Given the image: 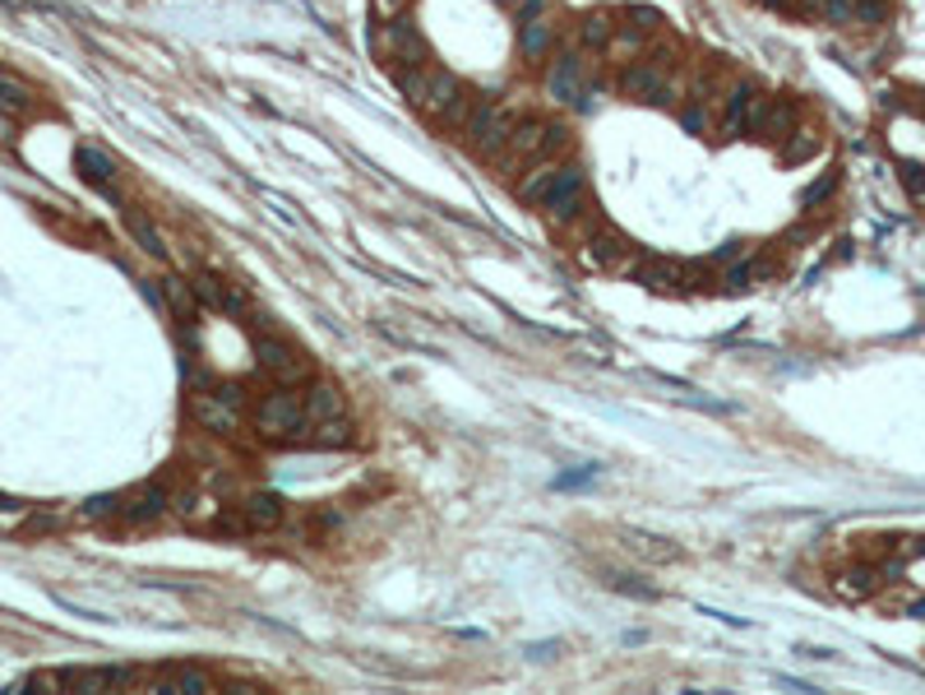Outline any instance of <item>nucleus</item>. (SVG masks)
<instances>
[{
	"label": "nucleus",
	"instance_id": "f257e3e1",
	"mask_svg": "<svg viewBox=\"0 0 925 695\" xmlns=\"http://www.w3.org/2000/svg\"><path fill=\"white\" fill-rule=\"evenodd\" d=\"M620 98H629V103H653V107L672 111V107H680L685 89H680L676 66H666V61H657V56L648 51L643 61H629L620 70Z\"/></svg>",
	"mask_w": 925,
	"mask_h": 695
},
{
	"label": "nucleus",
	"instance_id": "f03ea898",
	"mask_svg": "<svg viewBox=\"0 0 925 695\" xmlns=\"http://www.w3.org/2000/svg\"><path fill=\"white\" fill-rule=\"evenodd\" d=\"M393 80H399V89L407 93L412 107L426 111V116H436V121L463 98V84H459L449 70H440V66H422V61H417V66L393 70Z\"/></svg>",
	"mask_w": 925,
	"mask_h": 695
},
{
	"label": "nucleus",
	"instance_id": "7ed1b4c3",
	"mask_svg": "<svg viewBox=\"0 0 925 695\" xmlns=\"http://www.w3.org/2000/svg\"><path fill=\"white\" fill-rule=\"evenodd\" d=\"M254 417V432H260L264 440H273V446H310V422H306V403L297 394H264L260 403L250 409Z\"/></svg>",
	"mask_w": 925,
	"mask_h": 695
},
{
	"label": "nucleus",
	"instance_id": "20e7f679",
	"mask_svg": "<svg viewBox=\"0 0 925 695\" xmlns=\"http://www.w3.org/2000/svg\"><path fill=\"white\" fill-rule=\"evenodd\" d=\"M514 116H509L505 107H496V103H477L472 107V116L463 121V130H459V140L477 153L482 163H490V158H500L505 153V144H509V134H514Z\"/></svg>",
	"mask_w": 925,
	"mask_h": 695
},
{
	"label": "nucleus",
	"instance_id": "39448f33",
	"mask_svg": "<svg viewBox=\"0 0 925 695\" xmlns=\"http://www.w3.org/2000/svg\"><path fill=\"white\" fill-rule=\"evenodd\" d=\"M241 409H246L241 385H213V390H200L190 399L194 422H200L209 436H223V440L241 432Z\"/></svg>",
	"mask_w": 925,
	"mask_h": 695
},
{
	"label": "nucleus",
	"instance_id": "423d86ee",
	"mask_svg": "<svg viewBox=\"0 0 925 695\" xmlns=\"http://www.w3.org/2000/svg\"><path fill=\"white\" fill-rule=\"evenodd\" d=\"M376 51H380V61H389V70H403V66H417L422 56H426V43H422V33L417 24H407V19H380V28H376Z\"/></svg>",
	"mask_w": 925,
	"mask_h": 695
},
{
	"label": "nucleus",
	"instance_id": "0eeeda50",
	"mask_svg": "<svg viewBox=\"0 0 925 695\" xmlns=\"http://www.w3.org/2000/svg\"><path fill=\"white\" fill-rule=\"evenodd\" d=\"M588 80H593V66H588L583 56L565 51V56H556V61H550V70H546V98L560 103V107H565V103H569V107H583Z\"/></svg>",
	"mask_w": 925,
	"mask_h": 695
},
{
	"label": "nucleus",
	"instance_id": "6e6552de",
	"mask_svg": "<svg viewBox=\"0 0 925 695\" xmlns=\"http://www.w3.org/2000/svg\"><path fill=\"white\" fill-rule=\"evenodd\" d=\"M579 260H583L588 269H602V274H625L629 260H635V246H629L616 227L602 223L593 237L579 242Z\"/></svg>",
	"mask_w": 925,
	"mask_h": 695
},
{
	"label": "nucleus",
	"instance_id": "1a4fd4ad",
	"mask_svg": "<svg viewBox=\"0 0 925 695\" xmlns=\"http://www.w3.org/2000/svg\"><path fill=\"white\" fill-rule=\"evenodd\" d=\"M254 362H260V372L273 376L278 385H301L310 376V357L297 353V348L283 343V339H260V343H254Z\"/></svg>",
	"mask_w": 925,
	"mask_h": 695
},
{
	"label": "nucleus",
	"instance_id": "9d476101",
	"mask_svg": "<svg viewBox=\"0 0 925 695\" xmlns=\"http://www.w3.org/2000/svg\"><path fill=\"white\" fill-rule=\"evenodd\" d=\"M625 274L643 287H653V293H680V287H690V264L657 260V256H635Z\"/></svg>",
	"mask_w": 925,
	"mask_h": 695
},
{
	"label": "nucleus",
	"instance_id": "9b49d317",
	"mask_svg": "<svg viewBox=\"0 0 925 695\" xmlns=\"http://www.w3.org/2000/svg\"><path fill=\"white\" fill-rule=\"evenodd\" d=\"M542 140H546V121H519V126H514V134H509L505 153H500L505 177H514V172L542 163Z\"/></svg>",
	"mask_w": 925,
	"mask_h": 695
},
{
	"label": "nucleus",
	"instance_id": "f8f14e48",
	"mask_svg": "<svg viewBox=\"0 0 925 695\" xmlns=\"http://www.w3.org/2000/svg\"><path fill=\"white\" fill-rule=\"evenodd\" d=\"M755 84L736 80L726 89L722 98V121H718V140H740V134H750V107H755Z\"/></svg>",
	"mask_w": 925,
	"mask_h": 695
},
{
	"label": "nucleus",
	"instance_id": "ddd939ff",
	"mask_svg": "<svg viewBox=\"0 0 925 695\" xmlns=\"http://www.w3.org/2000/svg\"><path fill=\"white\" fill-rule=\"evenodd\" d=\"M194 287V297H200L204 306H213V311H223V316H246L250 311V302L241 287H232L227 279H213V274H200L190 283Z\"/></svg>",
	"mask_w": 925,
	"mask_h": 695
},
{
	"label": "nucleus",
	"instance_id": "4468645a",
	"mask_svg": "<svg viewBox=\"0 0 925 695\" xmlns=\"http://www.w3.org/2000/svg\"><path fill=\"white\" fill-rule=\"evenodd\" d=\"M796 121H801V107H796L792 98H773V103H769V111H763V121L755 126V140L778 149V144L786 140V134L796 130Z\"/></svg>",
	"mask_w": 925,
	"mask_h": 695
},
{
	"label": "nucleus",
	"instance_id": "2eb2a0df",
	"mask_svg": "<svg viewBox=\"0 0 925 695\" xmlns=\"http://www.w3.org/2000/svg\"><path fill=\"white\" fill-rule=\"evenodd\" d=\"M163 510H167V492L157 487V482L121 496V519H126V525H153V519H163Z\"/></svg>",
	"mask_w": 925,
	"mask_h": 695
},
{
	"label": "nucleus",
	"instance_id": "dca6fc26",
	"mask_svg": "<svg viewBox=\"0 0 925 695\" xmlns=\"http://www.w3.org/2000/svg\"><path fill=\"white\" fill-rule=\"evenodd\" d=\"M823 144H829V134L815 130V126H801V130H792V134H786V140L778 144V163H782V167H801V163L819 158Z\"/></svg>",
	"mask_w": 925,
	"mask_h": 695
},
{
	"label": "nucleus",
	"instance_id": "f3484780",
	"mask_svg": "<svg viewBox=\"0 0 925 695\" xmlns=\"http://www.w3.org/2000/svg\"><path fill=\"white\" fill-rule=\"evenodd\" d=\"M574 33H579V47L588 56H602L606 47H612V37H616V19H612V10H588Z\"/></svg>",
	"mask_w": 925,
	"mask_h": 695
},
{
	"label": "nucleus",
	"instance_id": "a211bd4d",
	"mask_svg": "<svg viewBox=\"0 0 925 695\" xmlns=\"http://www.w3.org/2000/svg\"><path fill=\"white\" fill-rule=\"evenodd\" d=\"M550 47H556V24H550V19H542V14L519 19V56L523 61H542Z\"/></svg>",
	"mask_w": 925,
	"mask_h": 695
},
{
	"label": "nucleus",
	"instance_id": "6ab92c4d",
	"mask_svg": "<svg viewBox=\"0 0 925 695\" xmlns=\"http://www.w3.org/2000/svg\"><path fill=\"white\" fill-rule=\"evenodd\" d=\"M556 172H560V163H533L519 177V186H514V196L523 200V204H533V209H542L546 204V196H550V186H556Z\"/></svg>",
	"mask_w": 925,
	"mask_h": 695
},
{
	"label": "nucleus",
	"instance_id": "aec40b11",
	"mask_svg": "<svg viewBox=\"0 0 925 695\" xmlns=\"http://www.w3.org/2000/svg\"><path fill=\"white\" fill-rule=\"evenodd\" d=\"M241 515H246L250 533H269V529H278V525H283V500H278V496H269V492H254V496H246Z\"/></svg>",
	"mask_w": 925,
	"mask_h": 695
},
{
	"label": "nucleus",
	"instance_id": "412c9836",
	"mask_svg": "<svg viewBox=\"0 0 925 695\" xmlns=\"http://www.w3.org/2000/svg\"><path fill=\"white\" fill-rule=\"evenodd\" d=\"M74 167L84 172V181L97 186V190H111V181H116L111 158H107L103 149H93V144H79V149H74Z\"/></svg>",
	"mask_w": 925,
	"mask_h": 695
},
{
	"label": "nucleus",
	"instance_id": "4be33fe9",
	"mask_svg": "<svg viewBox=\"0 0 925 695\" xmlns=\"http://www.w3.org/2000/svg\"><path fill=\"white\" fill-rule=\"evenodd\" d=\"M176 515H181L186 525H194V529H213V525H218V515H223V506L213 496L181 492V496H176Z\"/></svg>",
	"mask_w": 925,
	"mask_h": 695
},
{
	"label": "nucleus",
	"instance_id": "5701e85b",
	"mask_svg": "<svg viewBox=\"0 0 925 695\" xmlns=\"http://www.w3.org/2000/svg\"><path fill=\"white\" fill-rule=\"evenodd\" d=\"M310 446L315 450H343L352 446V422L343 417H329V422H310Z\"/></svg>",
	"mask_w": 925,
	"mask_h": 695
},
{
	"label": "nucleus",
	"instance_id": "b1692460",
	"mask_svg": "<svg viewBox=\"0 0 925 695\" xmlns=\"http://www.w3.org/2000/svg\"><path fill=\"white\" fill-rule=\"evenodd\" d=\"M676 116H680L685 134H699V140L713 134V103H708V98H690V93H685V103L676 107Z\"/></svg>",
	"mask_w": 925,
	"mask_h": 695
},
{
	"label": "nucleus",
	"instance_id": "393cba45",
	"mask_svg": "<svg viewBox=\"0 0 925 695\" xmlns=\"http://www.w3.org/2000/svg\"><path fill=\"white\" fill-rule=\"evenodd\" d=\"M306 403V422H329V417H343V394L333 385H315V390L301 399Z\"/></svg>",
	"mask_w": 925,
	"mask_h": 695
},
{
	"label": "nucleus",
	"instance_id": "a878e982",
	"mask_svg": "<svg viewBox=\"0 0 925 695\" xmlns=\"http://www.w3.org/2000/svg\"><path fill=\"white\" fill-rule=\"evenodd\" d=\"M763 274H769V264L763 260H750V250H745V256L726 269V293H745V287H755Z\"/></svg>",
	"mask_w": 925,
	"mask_h": 695
},
{
	"label": "nucleus",
	"instance_id": "bb28decb",
	"mask_svg": "<svg viewBox=\"0 0 925 695\" xmlns=\"http://www.w3.org/2000/svg\"><path fill=\"white\" fill-rule=\"evenodd\" d=\"M126 223H130V232H134V242H140L149 256H167V246H163V232H157L140 209H126Z\"/></svg>",
	"mask_w": 925,
	"mask_h": 695
},
{
	"label": "nucleus",
	"instance_id": "cd10ccee",
	"mask_svg": "<svg viewBox=\"0 0 925 695\" xmlns=\"http://www.w3.org/2000/svg\"><path fill=\"white\" fill-rule=\"evenodd\" d=\"M28 107H33V98H28L24 84L0 80V111H5V116H28Z\"/></svg>",
	"mask_w": 925,
	"mask_h": 695
},
{
	"label": "nucleus",
	"instance_id": "c85d7f7f",
	"mask_svg": "<svg viewBox=\"0 0 925 695\" xmlns=\"http://www.w3.org/2000/svg\"><path fill=\"white\" fill-rule=\"evenodd\" d=\"M833 190H838V177L829 172V177H819V181H810V186L801 190V209H805V214H815L819 204H829V200H833Z\"/></svg>",
	"mask_w": 925,
	"mask_h": 695
},
{
	"label": "nucleus",
	"instance_id": "c756f323",
	"mask_svg": "<svg viewBox=\"0 0 925 695\" xmlns=\"http://www.w3.org/2000/svg\"><path fill=\"white\" fill-rule=\"evenodd\" d=\"M163 293H167V302H171V311H176V316H190V306H194V287H190V283H181V279H163Z\"/></svg>",
	"mask_w": 925,
	"mask_h": 695
},
{
	"label": "nucleus",
	"instance_id": "7c9ffc66",
	"mask_svg": "<svg viewBox=\"0 0 925 695\" xmlns=\"http://www.w3.org/2000/svg\"><path fill=\"white\" fill-rule=\"evenodd\" d=\"M407 10V0H376V14L380 19H399Z\"/></svg>",
	"mask_w": 925,
	"mask_h": 695
},
{
	"label": "nucleus",
	"instance_id": "2f4dec72",
	"mask_svg": "<svg viewBox=\"0 0 925 695\" xmlns=\"http://www.w3.org/2000/svg\"><path fill=\"white\" fill-rule=\"evenodd\" d=\"M745 250H750V246H745V242H726V246L718 250V260H740Z\"/></svg>",
	"mask_w": 925,
	"mask_h": 695
}]
</instances>
